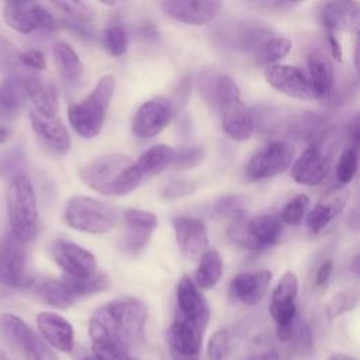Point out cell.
<instances>
[{"label": "cell", "mask_w": 360, "mask_h": 360, "mask_svg": "<svg viewBox=\"0 0 360 360\" xmlns=\"http://www.w3.org/2000/svg\"><path fill=\"white\" fill-rule=\"evenodd\" d=\"M148 309L134 297H121L98 307L89 322L91 347H114L127 353L143 339Z\"/></svg>", "instance_id": "obj_1"}, {"label": "cell", "mask_w": 360, "mask_h": 360, "mask_svg": "<svg viewBox=\"0 0 360 360\" xmlns=\"http://www.w3.org/2000/svg\"><path fill=\"white\" fill-rule=\"evenodd\" d=\"M200 96L204 103L217 111L222 131L233 141H248L255 131V118L242 101L235 80L218 70L208 73L200 84Z\"/></svg>", "instance_id": "obj_2"}, {"label": "cell", "mask_w": 360, "mask_h": 360, "mask_svg": "<svg viewBox=\"0 0 360 360\" xmlns=\"http://www.w3.org/2000/svg\"><path fill=\"white\" fill-rule=\"evenodd\" d=\"M77 174L83 184L104 195H125L143 183L134 160L120 153L103 155L80 167Z\"/></svg>", "instance_id": "obj_3"}, {"label": "cell", "mask_w": 360, "mask_h": 360, "mask_svg": "<svg viewBox=\"0 0 360 360\" xmlns=\"http://www.w3.org/2000/svg\"><path fill=\"white\" fill-rule=\"evenodd\" d=\"M6 205L11 233L21 242L35 239L39 229V214L35 190L22 173H14L6 188Z\"/></svg>", "instance_id": "obj_4"}, {"label": "cell", "mask_w": 360, "mask_h": 360, "mask_svg": "<svg viewBox=\"0 0 360 360\" xmlns=\"http://www.w3.org/2000/svg\"><path fill=\"white\" fill-rule=\"evenodd\" d=\"M115 91V77L105 75L80 101L68 108V120L77 135L84 139L96 138L104 125L110 103Z\"/></svg>", "instance_id": "obj_5"}, {"label": "cell", "mask_w": 360, "mask_h": 360, "mask_svg": "<svg viewBox=\"0 0 360 360\" xmlns=\"http://www.w3.org/2000/svg\"><path fill=\"white\" fill-rule=\"evenodd\" d=\"M339 135L335 128H326L308 143L291 167V177L302 186H316L328 176L338 148Z\"/></svg>", "instance_id": "obj_6"}, {"label": "cell", "mask_w": 360, "mask_h": 360, "mask_svg": "<svg viewBox=\"0 0 360 360\" xmlns=\"http://www.w3.org/2000/svg\"><path fill=\"white\" fill-rule=\"evenodd\" d=\"M65 224L79 232L101 235L111 231L118 222L117 211L97 198L76 194L66 201Z\"/></svg>", "instance_id": "obj_7"}, {"label": "cell", "mask_w": 360, "mask_h": 360, "mask_svg": "<svg viewBox=\"0 0 360 360\" xmlns=\"http://www.w3.org/2000/svg\"><path fill=\"white\" fill-rule=\"evenodd\" d=\"M284 224L280 215L264 214L249 221L231 224L228 228L229 239L246 249H263L276 245L283 235Z\"/></svg>", "instance_id": "obj_8"}, {"label": "cell", "mask_w": 360, "mask_h": 360, "mask_svg": "<svg viewBox=\"0 0 360 360\" xmlns=\"http://www.w3.org/2000/svg\"><path fill=\"white\" fill-rule=\"evenodd\" d=\"M0 332L24 360H59L55 352L17 315L3 314Z\"/></svg>", "instance_id": "obj_9"}, {"label": "cell", "mask_w": 360, "mask_h": 360, "mask_svg": "<svg viewBox=\"0 0 360 360\" xmlns=\"http://www.w3.org/2000/svg\"><path fill=\"white\" fill-rule=\"evenodd\" d=\"M34 281L27 270L24 243L8 232L0 239V290L31 288Z\"/></svg>", "instance_id": "obj_10"}, {"label": "cell", "mask_w": 360, "mask_h": 360, "mask_svg": "<svg viewBox=\"0 0 360 360\" xmlns=\"http://www.w3.org/2000/svg\"><path fill=\"white\" fill-rule=\"evenodd\" d=\"M298 294V280L292 271H285L273 294L270 301V315L276 321L277 336L281 342H288L291 338L292 326L295 322V298Z\"/></svg>", "instance_id": "obj_11"}, {"label": "cell", "mask_w": 360, "mask_h": 360, "mask_svg": "<svg viewBox=\"0 0 360 360\" xmlns=\"http://www.w3.org/2000/svg\"><path fill=\"white\" fill-rule=\"evenodd\" d=\"M3 18L11 30L25 35L37 30L53 31L56 28V20L51 11L35 1H6Z\"/></svg>", "instance_id": "obj_12"}, {"label": "cell", "mask_w": 360, "mask_h": 360, "mask_svg": "<svg viewBox=\"0 0 360 360\" xmlns=\"http://www.w3.org/2000/svg\"><path fill=\"white\" fill-rule=\"evenodd\" d=\"M295 156V148L287 141H273L252 156L246 166L249 180H264L287 170Z\"/></svg>", "instance_id": "obj_13"}, {"label": "cell", "mask_w": 360, "mask_h": 360, "mask_svg": "<svg viewBox=\"0 0 360 360\" xmlns=\"http://www.w3.org/2000/svg\"><path fill=\"white\" fill-rule=\"evenodd\" d=\"M173 115L174 111L167 97H153L142 103L135 111L131 122L132 134L139 139H152L169 125Z\"/></svg>", "instance_id": "obj_14"}, {"label": "cell", "mask_w": 360, "mask_h": 360, "mask_svg": "<svg viewBox=\"0 0 360 360\" xmlns=\"http://www.w3.org/2000/svg\"><path fill=\"white\" fill-rule=\"evenodd\" d=\"M267 83L277 91L298 100H316L318 94L309 77L300 69L291 65H269L264 70Z\"/></svg>", "instance_id": "obj_15"}, {"label": "cell", "mask_w": 360, "mask_h": 360, "mask_svg": "<svg viewBox=\"0 0 360 360\" xmlns=\"http://www.w3.org/2000/svg\"><path fill=\"white\" fill-rule=\"evenodd\" d=\"M51 256L66 276L89 277L97 271L96 256L75 242L66 239L53 240Z\"/></svg>", "instance_id": "obj_16"}, {"label": "cell", "mask_w": 360, "mask_h": 360, "mask_svg": "<svg viewBox=\"0 0 360 360\" xmlns=\"http://www.w3.org/2000/svg\"><path fill=\"white\" fill-rule=\"evenodd\" d=\"M163 13L187 25H205L221 11L222 4L215 0H166L160 3Z\"/></svg>", "instance_id": "obj_17"}, {"label": "cell", "mask_w": 360, "mask_h": 360, "mask_svg": "<svg viewBox=\"0 0 360 360\" xmlns=\"http://www.w3.org/2000/svg\"><path fill=\"white\" fill-rule=\"evenodd\" d=\"M176 243L187 260H200L208 250V233L204 222L193 217L173 219Z\"/></svg>", "instance_id": "obj_18"}, {"label": "cell", "mask_w": 360, "mask_h": 360, "mask_svg": "<svg viewBox=\"0 0 360 360\" xmlns=\"http://www.w3.org/2000/svg\"><path fill=\"white\" fill-rule=\"evenodd\" d=\"M177 311L176 316L197 323L202 328L208 326L210 308L202 292L195 287L188 276H183L179 280L176 288Z\"/></svg>", "instance_id": "obj_19"}, {"label": "cell", "mask_w": 360, "mask_h": 360, "mask_svg": "<svg viewBox=\"0 0 360 360\" xmlns=\"http://www.w3.org/2000/svg\"><path fill=\"white\" fill-rule=\"evenodd\" d=\"M18 84L32 104V111L44 117L58 115V94L55 87L35 75L15 76Z\"/></svg>", "instance_id": "obj_20"}, {"label": "cell", "mask_w": 360, "mask_h": 360, "mask_svg": "<svg viewBox=\"0 0 360 360\" xmlns=\"http://www.w3.org/2000/svg\"><path fill=\"white\" fill-rule=\"evenodd\" d=\"M205 329L207 328L197 323L174 316L173 322L165 332V339L172 352L187 356H198Z\"/></svg>", "instance_id": "obj_21"}, {"label": "cell", "mask_w": 360, "mask_h": 360, "mask_svg": "<svg viewBox=\"0 0 360 360\" xmlns=\"http://www.w3.org/2000/svg\"><path fill=\"white\" fill-rule=\"evenodd\" d=\"M30 121L34 132L39 138V141L55 155L63 156L70 149V136L59 120L58 115L55 117H44L37 114L35 111H30Z\"/></svg>", "instance_id": "obj_22"}, {"label": "cell", "mask_w": 360, "mask_h": 360, "mask_svg": "<svg viewBox=\"0 0 360 360\" xmlns=\"http://www.w3.org/2000/svg\"><path fill=\"white\" fill-rule=\"evenodd\" d=\"M318 18L326 32L336 31L357 32L359 28V4L354 1L322 3L318 10Z\"/></svg>", "instance_id": "obj_23"}, {"label": "cell", "mask_w": 360, "mask_h": 360, "mask_svg": "<svg viewBox=\"0 0 360 360\" xmlns=\"http://www.w3.org/2000/svg\"><path fill=\"white\" fill-rule=\"evenodd\" d=\"M37 326L44 338L52 347L69 353L75 347V332L70 322L55 312H39L37 315Z\"/></svg>", "instance_id": "obj_24"}, {"label": "cell", "mask_w": 360, "mask_h": 360, "mask_svg": "<svg viewBox=\"0 0 360 360\" xmlns=\"http://www.w3.org/2000/svg\"><path fill=\"white\" fill-rule=\"evenodd\" d=\"M271 281L269 270L243 271L231 281V294L246 305H255L266 295Z\"/></svg>", "instance_id": "obj_25"}, {"label": "cell", "mask_w": 360, "mask_h": 360, "mask_svg": "<svg viewBox=\"0 0 360 360\" xmlns=\"http://www.w3.org/2000/svg\"><path fill=\"white\" fill-rule=\"evenodd\" d=\"M347 201V193L345 190H336L329 194L326 198L321 200L308 214L305 218V225L308 231L314 235L319 233L330 221L338 217Z\"/></svg>", "instance_id": "obj_26"}, {"label": "cell", "mask_w": 360, "mask_h": 360, "mask_svg": "<svg viewBox=\"0 0 360 360\" xmlns=\"http://www.w3.org/2000/svg\"><path fill=\"white\" fill-rule=\"evenodd\" d=\"M307 63L309 80L318 94V98L330 96L335 91V73L328 56L323 52L314 49L309 52Z\"/></svg>", "instance_id": "obj_27"}, {"label": "cell", "mask_w": 360, "mask_h": 360, "mask_svg": "<svg viewBox=\"0 0 360 360\" xmlns=\"http://www.w3.org/2000/svg\"><path fill=\"white\" fill-rule=\"evenodd\" d=\"M174 149L165 143H158L145 150L135 163L136 170L139 172L142 180H148L162 173L166 167L172 165Z\"/></svg>", "instance_id": "obj_28"}, {"label": "cell", "mask_w": 360, "mask_h": 360, "mask_svg": "<svg viewBox=\"0 0 360 360\" xmlns=\"http://www.w3.org/2000/svg\"><path fill=\"white\" fill-rule=\"evenodd\" d=\"M52 56L59 76L69 84H75L82 79L83 63L76 51L66 42H55L52 45Z\"/></svg>", "instance_id": "obj_29"}, {"label": "cell", "mask_w": 360, "mask_h": 360, "mask_svg": "<svg viewBox=\"0 0 360 360\" xmlns=\"http://www.w3.org/2000/svg\"><path fill=\"white\" fill-rule=\"evenodd\" d=\"M32 288L45 304L53 308L66 309L76 301L60 278H42L39 281H34Z\"/></svg>", "instance_id": "obj_30"}, {"label": "cell", "mask_w": 360, "mask_h": 360, "mask_svg": "<svg viewBox=\"0 0 360 360\" xmlns=\"http://www.w3.org/2000/svg\"><path fill=\"white\" fill-rule=\"evenodd\" d=\"M222 274V257L215 249H208L201 259L194 274V284L201 290L212 288L221 278Z\"/></svg>", "instance_id": "obj_31"}, {"label": "cell", "mask_w": 360, "mask_h": 360, "mask_svg": "<svg viewBox=\"0 0 360 360\" xmlns=\"http://www.w3.org/2000/svg\"><path fill=\"white\" fill-rule=\"evenodd\" d=\"M60 280L75 300L101 292L108 287L107 274L100 271H96L89 277H72V276L62 274Z\"/></svg>", "instance_id": "obj_32"}, {"label": "cell", "mask_w": 360, "mask_h": 360, "mask_svg": "<svg viewBox=\"0 0 360 360\" xmlns=\"http://www.w3.org/2000/svg\"><path fill=\"white\" fill-rule=\"evenodd\" d=\"M25 96L15 76H10L0 83V115L4 118L14 117L24 105Z\"/></svg>", "instance_id": "obj_33"}, {"label": "cell", "mask_w": 360, "mask_h": 360, "mask_svg": "<svg viewBox=\"0 0 360 360\" xmlns=\"http://www.w3.org/2000/svg\"><path fill=\"white\" fill-rule=\"evenodd\" d=\"M291 39L281 35L267 37L264 41L259 44V46L255 49L256 59L259 63L264 65H274L277 60L283 59L288 52L291 51Z\"/></svg>", "instance_id": "obj_34"}, {"label": "cell", "mask_w": 360, "mask_h": 360, "mask_svg": "<svg viewBox=\"0 0 360 360\" xmlns=\"http://www.w3.org/2000/svg\"><path fill=\"white\" fill-rule=\"evenodd\" d=\"M212 210L219 218L226 219L231 224L240 222L246 219L248 200L240 194H229L217 200Z\"/></svg>", "instance_id": "obj_35"}, {"label": "cell", "mask_w": 360, "mask_h": 360, "mask_svg": "<svg viewBox=\"0 0 360 360\" xmlns=\"http://www.w3.org/2000/svg\"><path fill=\"white\" fill-rule=\"evenodd\" d=\"M152 233L153 229L150 228L127 224V231L120 240V248L129 256H138L148 246Z\"/></svg>", "instance_id": "obj_36"}, {"label": "cell", "mask_w": 360, "mask_h": 360, "mask_svg": "<svg viewBox=\"0 0 360 360\" xmlns=\"http://www.w3.org/2000/svg\"><path fill=\"white\" fill-rule=\"evenodd\" d=\"M359 304V297L353 291H339L336 292L325 307V315L328 321H333L345 312L354 309Z\"/></svg>", "instance_id": "obj_37"}, {"label": "cell", "mask_w": 360, "mask_h": 360, "mask_svg": "<svg viewBox=\"0 0 360 360\" xmlns=\"http://www.w3.org/2000/svg\"><path fill=\"white\" fill-rule=\"evenodd\" d=\"M103 44L111 56H121L128 48V34L122 25H110L103 32Z\"/></svg>", "instance_id": "obj_38"}, {"label": "cell", "mask_w": 360, "mask_h": 360, "mask_svg": "<svg viewBox=\"0 0 360 360\" xmlns=\"http://www.w3.org/2000/svg\"><path fill=\"white\" fill-rule=\"evenodd\" d=\"M55 7H58L68 18V21H73V22H80V24H89L93 17H94V11L90 7L89 3L84 1H56L53 3Z\"/></svg>", "instance_id": "obj_39"}, {"label": "cell", "mask_w": 360, "mask_h": 360, "mask_svg": "<svg viewBox=\"0 0 360 360\" xmlns=\"http://www.w3.org/2000/svg\"><path fill=\"white\" fill-rule=\"evenodd\" d=\"M357 172V150L353 148H347L339 158L336 165L335 177L336 181L342 186L349 184Z\"/></svg>", "instance_id": "obj_40"}, {"label": "cell", "mask_w": 360, "mask_h": 360, "mask_svg": "<svg viewBox=\"0 0 360 360\" xmlns=\"http://www.w3.org/2000/svg\"><path fill=\"white\" fill-rule=\"evenodd\" d=\"M204 159V152L201 148L197 146H184L173 153V160L170 167L174 170H186L195 167Z\"/></svg>", "instance_id": "obj_41"}, {"label": "cell", "mask_w": 360, "mask_h": 360, "mask_svg": "<svg viewBox=\"0 0 360 360\" xmlns=\"http://www.w3.org/2000/svg\"><path fill=\"white\" fill-rule=\"evenodd\" d=\"M308 202L309 198L307 194H298L291 201H288L280 214L283 224L298 225L304 219Z\"/></svg>", "instance_id": "obj_42"}, {"label": "cell", "mask_w": 360, "mask_h": 360, "mask_svg": "<svg viewBox=\"0 0 360 360\" xmlns=\"http://www.w3.org/2000/svg\"><path fill=\"white\" fill-rule=\"evenodd\" d=\"M290 340L292 342V345L298 353L309 354L312 350V346H314V336H312V330L308 326V323L304 321L294 322Z\"/></svg>", "instance_id": "obj_43"}, {"label": "cell", "mask_w": 360, "mask_h": 360, "mask_svg": "<svg viewBox=\"0 0 360 360\" xmlns=\"http://www.w3.org/2000/svg\"><path fill=\"white\" fill-rule=\"evenodd\" d=\"M229 333L226 329L215 330L207 345V354L210 360H224L229 352Z\"/></svg>", "instance_id": "obj_44"}, {"label": "cell", "mask_w": 360, "mask_h": 360, "mask_svg": "<svg viewBox=\"0 0 360 360\" xmlns=\"http://www.w3.org/2000/svg\"><path fill=\"white\" fill-rule=\"evenodd\" d=\"M197 183L186 179H173L167 181L162 188V197L167 200H176L195 193Z\"/></svg>", "instance_id": "obj_45"}, {"label": "cell", "mask_w": 360, "mask_h": 360, "mask_svg": "<svg viewBox=\"0 0 360 360\" xmlns=\"http://www.w3.org/2000/svg\"><path fill=\"white\" fill-rule=\"evenodd\" d=\"M124 221L125 224H132V225H141V226H146L150 229H156L158 228V217L146 210H141V208H127L124 211Z\"/></svg>", "instance_id": "obj_46"}, {"label": "cell", "mask_w": 360, "mask_h": 360, "mask_svg": "<svg viewBox=\"0 0 360 360\" xmlns=\"http://www.w3.org/2000/svg\"><path fill=\"white\" fill-rule=\"evenodd\" d=\"M17 62L25 68H30L32 70H44L46 68V59L45 55L38 49H24L17 52L15 56Z\"/></svg>", "instance_id": "obj_47"}, {"label": "cell", "mask_w": 360, "mask_h": 360, "mask_svg": "<svg viewBox=\"0 0 360 360\" xmlns=\"http://www.w3.org/2000/svg\"><path fill=\"white\" fill-rule=\"evenodd\" d=\"M332 271H333V262H332V260L323 262V263L318 267V270H316L315 280H314L315 287H322V285H325V284L329 281V278H330V276H332Z\"/></svg>", "instance_id": "obj_48"}, {"label": "cell", "mask_w": 360, "mask_h": 360, "mask_svg": "<svg viewBox=\"0 0 360 360\" xmlns=\"http://www.w3.org/2000/svg\"><path fill=\"white\" fill-rule=\"evenodd\" d=\"M326 38H328V44H329V48H330V53L332 56L340 62L342 60V56H343V51H342V46H340V42L338 39V37L332 32H326Z\"/></svg>", "instance_id": "obj_49"}, {"label": "cell", "mask_w": 360, "mask_h": 360, "mask_svg": "<svg viewBox=\"0 0 360 360\" xmlns=\"http://www.w3.org/2000/svg\"><path fill=\"white\" fill-rule=\"evenodd\" d=\"M245 360H278V353L276 350H269L256 356H250Z\"/></svg>", "instance_id": "obj_50"}, {"label": "cell", "mask_w": 360, "mask_h": 360, "mask_svg": "<svg viewBox=\"0 0 360 360\" xmlns=\"http://www.w3.org/2000/svg\"><path fill=\"white\" fill-rule=\"evenodd\" d=\"M350 138H352V142H353V149L357 150V146H359V141H360V131H359V121H357V117L354 118L353 121V127H352V132H350Z\"/></svg>", "instance_id": "obj_51"}, {"label": "cell", "mask_w": 360, "mask_h": 360, "mask_svg": "<svg viewBox=\"0 0 360 360\" xmlns=\"http://www.w3.org/2000/svg\"><path fill=\"white\" fill-rule=\"evenodd\" d=\"M76 359H77V360H100V359H97L93 353H89V352H86V350H80V352L77 353Z\"/></svg>", "instance_id": "obj_52"}, {"label": "cell", "mask_w": 360, "mask_h": 360, "mask_svg": "<svg viewBox=\"0 0 360 360\" xmlns=\"http://www.w3.org/2000/svg\"><path fill=\"white\" fill-rule=\"evenodd\" d=\"M172 359L173 360H198V356H187V354H180V353L172 352Z\"/></svg>", "instance_id": "obj_53"}, {"label": "cell", "mask_w": 360, "mask_h": 360, "mask_svg": "<svg viewBox=\"0 0 360 360\" xmlns=\"http://www.w3.org/2000/svg\"><path fill=\"white\" fill-rule=\"evenodd\" d=\"M329 360H354L352 356L345 354V353H333Z\"/></svg>", "instance_id": "obj_54"}, {"label": "cell", "mask_w": 360, "mask_h": 360, "mask_svg": "<svg viewBox=\"0 0 360 360\" xmlns=\"http://www.w3.org/2000/svg\"><path fill=\"white\" fill-rule=\"evenodd\" d=\"M7 136H8L7 128L6 127H0V145L7 141Z\"/></svg>", "instance_id": "obj_55"}, {"label": "cell", "mask_w": 360, "mask_h": 360, "mask_svg": "<svg viewBox=\"0 0 360 360\" xmlns=\"http://www.w3.org/2000/svg\"><path fill=\"white\" fill-rule=\"evenodd\" d=\"M0 360H10V357L4 353V350L0 347Z\"/></svg>", "instance_id": "obj_56"}]
</instances>
